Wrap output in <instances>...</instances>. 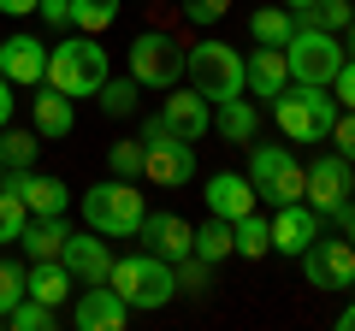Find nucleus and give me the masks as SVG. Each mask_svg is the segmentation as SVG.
Instances as JSON below:
<instances>
[{"mask_svg": "<svg viewBox=\"0 0 355 331\" xmlns=\"http://www.w3.org/2000/svg\"><path fill=\"white\" fill-rule=\"evenodd\" d=\"M272 118H279V130L296 148L326 142L331 118H338V95H331L326 83H284V89L272 95Z\"/></svg>", "mask_w": 355, "mask_h": 331, "instance_id": "1", "label": "nucleus"}, {"mask_svg": "<svg viewBox=\"0 0 355 331\" xmlns=\"http://www.w3.org/2000/svg\"><path fill=\"white\" fill-rule=\"evenodd\" d=\"M107 284H113V290L125 296V307H130V314H154V307H166V302L178 296V272H172V260H166V255H154V249L113 260Z\"/></svg>", "mask_w": 355, "mask_h": 331, "instance_id": "2", "label": "nucleus"}, {"mask_svg": "<svg viewBox=\"0 0 355 331\" xmlns=\"http://www.w3.org/2000/svg\"><path fill=\"white\" fill-rule=\"evenodd\" d=\"M42 83H53L71 101H89L107 83V48L95 36H60V48H48V77Z\"/></svg>", "mask_w": 355, "mask_h": 331, "instance_id": "3", "label": "nucleus"}, {"mask_svg": "<svg viewBox=\"0 0 355 331\" xmlns=\"http://www.w3.org/2000/svg\"><path fill=\"white\" fill-rule=\"evenodd\" d=\"M142 178H154L160 190H184L196 178V142L172 136L160 113L142 118Z\"/></svg>", "mask_w": 355, "mask_h": 331, "instance_id": "4", "label": "nucleus"}, {"mask_svg": "<svg viewBox=\"0 0 355 331\" xmlns=\"http://www.w3.org/2000/svg\"><path fill=\"white\" fill-rule=\"evenodd\" d=\"M142 195L130 178H101L95 190H83V219L89 231H101V237H137L142 231Z\"/></svg>", "mask_w": 355, "mask_h": 331, "instance_id": "5", "label": "nucleus"}, {"mask_svg": "<svg viewBox=\"0 0 355 331\" xmlns=\"http://www.w3.org/2000/svg\"><path fill=\"white\" fill-rule=\"evenodd\" d=\"M184 53H190V48H184L172 30H142V36L125 48V60H130V77H137L142 89H178Z\"/></svg>", "mask_w": 355, "mask_h": 331, "instance_id": "6", "label": "nucleus"}, {"mask_svg": "<svg viewBox=\"0 0 355 331\" xmlns=\"http://www.w3.org/2000/svg\"><path fill=\"white\" fill-rule=\"evenodd\" d=\"M184 71H190L196 95L202 101H231V95H243V53L225 48V42H202V48L184 53Z\"/></svg>", "mask_w": 355, "mask_h": 331, "instance_id": "7", "label": "nucleus"}, {"mask_svg": "<svg viewBox=\"0 0 355 331\" xmlns=\"http://www.w3.org/2000/svg\"><path fill=\"white\" fill-rule=\"evenodd\" d=\"M284 65H291V83H326L331 89V77H338V65H343V42L331 36V30L296 24L291 42H284Z\"/></svg>", "mask_w": 355, "mask_h": 331, "instance_id": "8", "label": "nucleus"}, {"mask_svg": "<svg viewBox=\"0 0 355 331\" xmlns=\"http://www.w3.org/2000/svg\"><path fill=\"white\" fill-rule=\"evenodd\" d=\"M249 184L254 195H266L272 207L302 202V166H296L291 148H266V142H249Z\"/></svg>", "mask_w": 355, "mask_h": 331, "instance_id": "9", "label": "nucleus"}, {"mask_svg": "<svg viewBox=\"0 0 355 331\" xmlns=\"http://www.w3.org/2000/svg\"><path fill=\"white\" fill-rule=\"evenodd\" d=\"M302 272L314 290H355V242L343 237H314L302 249Z\"/></svg>", "mask_w": 355, "mask_h": 331, "instance_id": "10", "label": "nucleus"}, {"mask_svg": "<svg viewBox=\"0 0 355 331\" xmlns=\"http://www.w3.org/2000/svg\"><path fill=\"white\" fill-rule=\"evenodd\" d=\"M302 202L314 207L320 219H331L349 202V160H343V154H320L314 166H302Z\"/></svg>", "mask_w": 355, "mask_h": 331, "instance_id": "11", "label": "nucleus"}, {"mask_svg": "<svg viewBox=\"0 0 355 331\" xmlns=\"http://www.w3.org/2000/svg\"><path fill=\"white\" fill-rule=\"evenodd\" d=\"M130 307L113 284H77V307H71V325L77 331H125Z\"/></svg>", "mask_w": 355, "mask_h": 331, "instance_id": "12", "label": "nucleus"}, {"mask_svg": "<svg viewBox=\"0 0 355 331\" xmlns=\"http://www.w3.org/2000/svg\"><path fill=\"white\" fill-rule=\"evenodd\" d=\"M0 184H6V190H12L18 202L30 207V213H42V219H60L65 207H71V190H65L60 178H42V172H30V166H12Z\"/></svg>", "mask_w": 355, "mask_h": 331, "instance_id": "13", "label": "nucleus"}, {"mask_svg": "<svg viewBox=\"0 0 355 331\" xmlns=\"http://www.w3.org/2000/svg\"><path fill=\"white\" fill-rule=\"evenodd\" d=\"M60 260H65V272H71L77 284H107V272H113V249H107L101 231H71L65 249H60Z\"/></svg>", "mask_w": 355, "mask_h": 331, "instance_id": "14", "label": "nucleus"}, {"mask_svg": "<svg viewBox=\"0 0 355 331\" xmlns=\"http://www.w3.org/2000/svg\"><path fill=\"white\" fill-rule=\"evenodd\" d=\"M0 77H12V89L24 83V89H36L42 77H48V42L42 36H6L0 42Z\"/></svg>", "mask_w": 355, "mask_h": 331, "instance_id": "15", "label": "nucleus"}, {"mask_svg": "<svg viewBox=\"0 0 355 331\" xmlns=\"http://www.w3.org/2000/svg\"><path fill=\"white\" fill-rule=\"evenodd\" d=\"M160 118H166V130H172V136H184V142H202L207 130H214V101H202L196 89H166Z\"/></svg>", "mask_w": 355, "mask_h": 331, "instance_id": "16", "label": "nucleus"}, {"mask_svg": "<svg viewBox=\"0 0 355 331\" xmlns=\"http://www.w3.org/2000/svg\"><path fill=\"white\" fill-rule=\"evenodd\" d=\"M314 237H320V213L308 202H284L279 213H272V249H279V255H302Z\"/></svg>", "mask_w": 355, "mask_h": 331, "instance_id": "17", "label": "nucleus"}, {"mask_svg": "<svg viewBox=\"0 0 355 331\" xmlns=\"http://www.w3.org/2000/svg\"><path fill=\"white\" fill-rule=\"evenodd\" d=\"M284 83H291L284 48H254L249 60H243V95H254V101H272Z\"/></svg>", "mask_w": 355, "mask_h": 331, "instance_id": "18", "label": "nucleus"}, {"mask_svg": "<svg viewBox=\"0 0 355 331\" xmlns=\"http://www.w3.org/2000/svg\"><path fill=\"white\" fill-rule=\"evenodd\" d=\"M202 195H207V213L214 219H243L254 207V184L243 178V172H214Z\"/></svg>", "mask_w": 355, "mask_h": 331, "instance_id": "19", "label": "nucleus"}, {"mask_svg": "<svg viewBox=\"0 0 355 331\" xmlns=\"http://www.w3.org/2000/svg\"><path fill=\"white\" fill-rule=\"evenodd\" d=\"M190 219H178V213H142V231L137 237L148 242L154 255H166V260H184L190 255Z\"/></svg>", "mask_w": 355, "mask_h": 331, "instance_id": "20", "label": "nucleus"}, {"mask_svg": "<svg viewBox=\"0 0 355 331\" xmlns=\"http://www.w3.org/2000/svg\"><path fill=\"white\" fill-rule=\"evenodd\" d=\"M30 118H36V136H71V130H77V107H71V95H60L53 83H36Z\"/></svg>", "mask_w": 355, "mask_h": 331, "instance_id": "21", "label": "nucleus"}, {"mask_svg": "<svg viewBox=\"0 0 355 331\" xmlns=\"http://www.w3.org/2000/svg\"><path fill=\"white\" fill-rule=\"evenodd\" d=\"M65 213L60 219H42V213H30L24 219V231H18V242H24V255L30 260H60V249H65Z\"/></svg>", "mask_w": 355, "mask_h": 331, "instance_id": "22", "label": "nucleus"}, {"mask_svg": "<svg viewBox=\"0 0 355 331\" xmlns=\"http://www.w3.org/2000/svg\"><path fill=\"white\" fill-rule=\"evenodd\" d=\"M77 290V278L65 272V260H30V278H24V296H36V302L60 307L65 296Z\"/></svg>", "mask_w": 355, "mask_h": 331, "instance_id": "23", "label": "nucleus"}, {"mask_svg": "<svg viewBox=\"0 0 355 331\" xmlns=\"http://www.w3.org/2000/svg\"><path fill=\"white\" fill-rule=\"evenodd\" d=\"M214 130H219L225 142H237V148H249V142H254V130H261V113H254V101L231 95V101H219V113H214Z\"/></svg>", "mask_w": 355, "mask_h": 331, "instance_id": "24", "label": "nucleus"}, {"mask_svg": "<svg viewBox=\"0 0 355 331\" xmlns=\"http://www.w3.org/2000/svg\"><path fill=\"white\" fill-rule=\"evenodd\" d=\"M231 242H237V255H243V260L272 255V219H261V213L249 207L243 219H231Z\"/></svg>", "mask_w": 355, "mask_h": 331, "instance_id": "25", "label": "nucleus"}, {"mask_svg": "<svg viewBox=\"0 0 355 331\" xmlns=\"http://www.w3.org/2000/svg\"><path fill=\"white\" fill-rule=\"evenodd\" d=\"M137 95H142L137 77H113V71H107V83L95 89V107H101L107 118H130V113H137Z\"/></svg>", "mask_w": 355, "mask_h": 331, "instance_id": "26", "label": "nucleus"}, {"mask_svg": "<svg viewBox=\"0 0 355 331\" xmlns=\"http://www.w3.org/2000/svg\"><path fill=\"white\" fill-rule=\"evenodd\" d=\"M291 30H296L291 6H261V12L249 18V36L261 42V48H284V42H291Z\"/></svg>", "mask_w": 355, "mask_h": 331, "instance_id": "27", "label": "nucleus"}, {"mask_svg": "<svg viewBox=\"0 0 355 331\" xmlns=\"http://www.w3.org/2000/svg\"><path fill=\"white\" fill-rule=\"evenodd\" d=\"M190 255H202V260H225V255H237V242H231V219H207L202 231H190Z\"/></svg>", "mask_w": 355, "mask_h": 331, "instance_id": "28", "label": "nucleus"}, {"mask_svg": "<svg viewBox=\"0 0 355 331\" xmlns=\"http://www.w3.org/2000/svg\"><path fill=\"white\" fill-rule=\"evenodd\" d=\"M291 18H296V24H308V30H331V36H338L355 12H349V0H314V6H296Z\"/></svg>", "mask_w": 355, "mask_h": 331, "instance_id": "29", "label": "nucleus"}, {"mask_svg": "<svg viewBox=\"0 0 355 331\" xmlns=\"http://www.w3.org/2000/svg\"><path fill=\"white\" fill-rule=\"evenodd\" d=\"M113 18H119V0H71V30H83V36L113 30Z\"/></svg>", "mask_w": 355, "mask_h": 331, "instance_id": "30", "label": "nucleus"}, {"mask_svg": "<svg viewBox=\"0 0 355 331\" xmlns=\"http://www.w3.org/2000/svg\"><path fill=\"white\" fill-rule=\"evenodd\" d=\"M36 154H42V136L36 130H0V166L12 172V166H36Z\"/></svg>", "mask_w": 355, "mask_h": 331, "instance_id": "31", "label": "nucleus"}, {"mask_svg": "<svg viewBox=\"0 0 355 331\" xmlns=\"http://www.w3.org/2000/svg\"><path fill=\"white\" fill-rule=\"evenodd\" d=\"M6 325H12V331H48V325H60V307L36 302V296H18L12 314H6Z\"/></svg>", "mask_w": 355, "mask_h": 331, "instance_id": "32", "label": "nucleus"}, {"mask_svg": "<svg viewBox=\"0 0 355 331\" xmlns=\"http://www.w3.org/2000/svg\"><path fill=\"white\" fill-rule=\"evenodd\" d=\"M172 272H178V296H207L214 290V260H202V255L172 260Z\"/></svg>", "mask_w": 355, "mask_h": 331, "instance_id": "33", "label": "nucleus"}, {"mask_svg": "<svg viewBox=\"0 0 355 331\" xmlns=\"http://www.w3.org/2000/svg\"><path fill=\"white\" fill-rule=\"evenodd\" d=\"M107 172L137 184L142 178V142H113V148H107Z\"/></svg>", "mask_w": 355, "mask_h": 331, "instance_id": "34", "label": "nucleus"}, {"mask_svg": "<svg viewBox=\"0 0 355 331\" xmlns=\"http://www.w3.org/2000/svg\"><path fill=\"white\" fill-rule=\"evenodd\" d=\"M24 219H30V207L18 202L6 184H0V242H18V231H24Z\"/></svg>", "mask_w": 355, "mask_h": 331, "instance_id": "35", "label": "nucleus"}, {"mask_svg": "<svg viewBox=\"0 0 355 331\" xmlns=\"http://www.w3.org/2000/svg\"><path fill=\"white\" fill-rule=\"evenodd\" d=\"M24 278H30V267H18V260H0V319L12 314V302L24 296Z\"/></svg>", "mask_w": 355, "mask_h": 331, "instance_id": "36", "label": "nucleus"}, {"mask_svg": "<svg viewBox=\"0 0 355 331\" xmlns=\"http://www.w3.org/2000/svg\"><path fill=\"white\" fill-rule=\"evenodd\" d=\"M326 142H338V154L355 166V107H343L338 118H331V130H326Z\"/></svg>", "mask_w": 355, "mask_h": 331, "instance_id": "37", "label": "nucleus"}, {"mask_svg": "<svg viewBox=\"0 0 355 331\" xmlns=\"http://www.w3.org/2000/svg\"><path fill=\"white\" fill-rule=\"evenodd\" d=\"M231 12V0H184V18L190 24H219Z\"/></svg>", "mask_w": 355, "mask_h": 331, "instance_id": "38", "label": "nucleus"}, {"mask_svg": "<svg viewBox=\"0 0 355 331\" xmlns=\"http://www.w3.org/2000/svg\"><path fill=\"white\" fill-rule=\"evenodd\" d=\"M36 18L48 30H71V0H36Z\"/></svg>", "mask_w": 355, "mask_h": 331, "instance_id": "39", "label": "nucleus"}, {"mask_svg": "<svg viewBox=\"0 0 355 331\" xmlns=\"http://www.w3.org/2000/svg\"><path fill=\"white\" fill-rule=\"evenodd\" d=\"M331 95H338L343 107H355V53L338 65V77H331Z\"/></svg>", "mask_w": 355, "mask_h": 331, "instance_id": "40", "label": "nucleus"}, {"mask_svg": "<svg viewBox=\"0 0 355 331\" xmlns=\"http://www.w3.org/2000/svg\"><path fill=\"white\" fill-rule=\"evenodd\" d=\"M12 125V77H0V130Z\"/></svg>", "mask_w": 355, "mask_h": 331, "instance_id": "41", "label": "nucleus"}, {"mask_svg": "<svg viewBox=\"0 0 355 331\" xmlns=\"http://www.w3.org/2000/svg\"><path fill=\"white\" fill-rule=\"evenodd\" d=\"M331 219H338V231H343V237L355 242V202H343V207H338V213H331Z\"/></svg>", "mask_w": 355, "mask_h": 331, "instance_id": "42", "label": "nucleus"}, {"mask_svg": "<svg viewBox=\"0 0 355 331\" xmlns=\"http://www.w3.org/2000/svg\"><path fill=\"white\" fill-rule=\"evenodd\" d=\"M0 12H6V18H24V12H36V0H0Z\"/></svg>", "mask_w": 355, "mask_h": 331, "instance_id": "43", "label": "nucleus"}, {"mask_svg": "<svg viewBox=\"0 0 355 331\" xmlns=\"http://www.w3.org/2000/svg\"><path fill=\"white\" fill-rule=\"evenodd\" d=\"M338 331H355V302H349V307L338 314Z\"/></svg>", "mask_w": 355, "mask_h": 331, "instance_id": "44", "label": "nucleus"}, {"mask_svg": "<svg viewBox=\"0 0 355 331\" xmlns=\"http://www.w3.org/2000/svg\"><path fill=\"white\" fill-rule=\"evenodd\" d=\"M279 6H314V0H279Z\"/></svg>", "mask_w": 355, "mask_h": 331, "instance_id": "45", "label": "nucleus"}, {"mask_svg": "<svg viewBox=\"0 0 355 331\" xmlns=\"http://www.w3.org/2000/svg\"><path fill=\"white\" fill-rule=\"evenodd\" d=\"M349 202H355V166H349Z\"/></svg>", "mask_w": 355, "mask_h": 331, "instance_id": "46", "label": "nucleus"}, {"mask_svg": "<svg viewBox=\"0 0 355 331\" xmlns=\"http://www.w3.org/2000/svg\"><path fill=\"white\" fill-rule=\"evenodd\" d=\"M0 178H6V166H0Z\"/></svg>", "mask_w": 355, "mask_h": 331, "instance_id": "47", "label": "nucleus"}, {"mask_svg": "<svg viewBox=\"0 0 355 331\" xmlns=\"http://www.w3.org/2000/svg\"><path fill=\"white\" fill-rule=\"evenodd\" d=\"M349 12H355V0H349Z\"/></svg>", "mask_w": 355, "mask_h": 331, "instance_id": "48", "label": "nucleus"}, {"mask_svg": "<svg viewBox=\"0 0 355 331\" xmlns=\"http://www.w3.org/2000/svg\"><path fill=\"white\" fill-rule=\"evenodd\" d=\"M0 325H6V319H0Z\"/></svg>", "mask_w": 355, "mask_h": 331, "instance_id": "49", "label": "nucleus"}]
</instances>
